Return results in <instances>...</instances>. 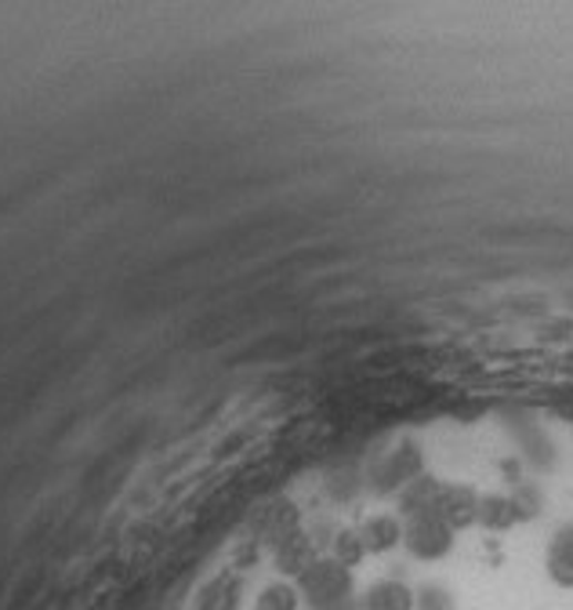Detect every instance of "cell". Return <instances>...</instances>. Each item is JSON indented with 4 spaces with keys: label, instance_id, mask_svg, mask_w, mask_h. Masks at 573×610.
Listing matches in <instances>:
<instances>
[{
    "label": "cell",
    "instance_id": "1",
    "mask_svg": "<svg viewBox=\"0 0 573 610\" xmlns=\"http://www.w3.org/2000/svg\"><path fill=\"white\" fill-rule=\"evenodd\" d=\"M298 592L312 610H342L353 603V575L337 560H312L309 570L298 578Z\"/></svg>",
    "mask_w": 573,
    "mask_h": 610
},
{
    "label": "cell",
    "instance_id": "2",
    "mask_svg": "<svg viewBox=\"0 0 573 610\" xmlns=\"http://www.w3.org/2000/svg\"><path fill=\"white\" fill-rule=\"evenodd\" d=\"M403 545L410 549L414 560L433 564V560H442V556L454 549V530L442 524L436 513H421L407 524V530H403Z\"/></svg>",
    "mask_w": 573,
    "mask_h": 610
},
{
    "label": "cell",
    "instance_id": "3",
    "mask_svg": "<svg viewBox=\"0 0 573 610\" xmlns=\"http://www.w3.org/2000/svg\"><path fill=\"white\" fill-rule=\"evenodd\" d=\"M433 513L450 530L472 527L476 524V513H479V495H476L472 487H465V484H442L439 495H436Z\"/></svg>",
    "mask_w": 573,
    "mask_h": 610
},
{
    "label": "cell",
    "instance_id": "4",
    "mask_svg": "<svg viewBox=\"0 0 573 610\" xmlns=\"http://www.w3.org/2000/svg\"><path fill=\"white\" fill-rule=\"evenodd\" d=\"M544 570L559 589H573V524H563L544 549Z\"/></svg>",
    "mask_w": 573,
    "mask_h": 610
},
{
    "label": "cell",
    "instance_id": "5",
    "mask_svg": "<svg viewBox=\"0 0 573 610\" xmlns=\"http://www.w3.org/2000/svg\"><path fill=\"white\" fill-rule=\"evenodd\" d=\"M363 610H414V589L396 578L374 581V586L363 592Z\"/></svg>",
    "mask_w": 573,
    "mask_h": 610
},
{
    "label": "cell",
    "instance_id": "6",
    "mask_svg": "<svg viewBox=\"0 0 573 610\" xmlns=\"http://www.w3.org/2000/svg\"><path fill=\"white\" fill-rule=\"evenodd\" d=\"M312 560H316V556H312V541H309V535H302V530H294V535H286L277 545V567L283 570V575L302 578Z\"/></svg>",
    "mask_w": 573,
    "mask_h": 610
},
{
    "label": "cell",
    "instance_id": "7",
    "mask_svg": "<svg viewBox=\"0 0 573 610\" xmlns=\"http://www.w3.org/2000/svg\"><path fill=\"white\" fill-rule=\"evenodd\" d=\"M356 530H360L363 549L367 552H388L403 541V524L396 520V516H374V520H367Z\"/></svg>",
    "mask_w": 573,
    "mask_h": 610
},
{
    "label": "cell",
    "instance_id": "8",
    "mask_svg": "<svg viewBox=\"0 0 573 610\" xmlns=\"http://www.w3.org/2000/svg\"><path fill=\"white\" fill-rule=\"evenodd\" d=\"M476 524L487 527V530H508L519 524V509L512 505V498H479V513H476Z\"/></svg>",
    "mask_w": 573,
    "mask_h": 610
},
{
    "label": "cell",
    "instance_id": "9",
    "mask_svg": "<svg viewBox=\"0 0 573 610\" xmlns=\"http://www.w3.org/2000/svg\"><path fill=\"white\" fill-rule=\"evenodd\" d=\"M240 603V586L232 575H218L215 581H207L197 607L200 610H237Z\"/></svg>",
    "mask_w": 573,
    "mask_h": 610
},
{
    "label": "cell",
    "instance_id": "10",
    "mask_svg": "<svg viewBox=\"0 0 573 610\" xmlns=\"http://www.w3.org/2000/svg\"><path fill=\"white\" fill-rule=\"evenodd\" d=\"M302 603V592L291 586H269L258 596V610H298Z\"/></svg>",
    "mask_w": 573,
    "mask_h": 610
},
{
    "label": "cell",
    "instance_id": "11",
    "mask_svg": "<svg viewBox=\"0 0 573 610\" xmlns=\"http://www.w3.org/2000/svg\"><path fill=\"white\" fill-rule=\"evenodd\" d=\"M363 556H367V549H363L360 530H342V535L334 538V560H337V564L353 567V564L363 560Z\"/></svg>",
    "mask_w": 573,
    "mask_h": 610
},
{
    "label": "cell",
    "instance_id": "12",
    "mask_svg": "<svg viewBox=\"0 0 573 610\" xmlns=\"http://www.w3.org/2000/svg\"><path fill=\"white\" fill-rule=\"evenodd\" d=\"M454 600H450V589L442 586H421L414 592V610H450Z\"/></svg>",
    "mask_w": 573,
    "mask_h": 610
},
{
    "label": "cell",
    "instance_id": "13",
    "mask_svg": "<svg viewBox=\"0 0 573 610\" xmlns=\"http://www.w3.org/2000/svg\"><path fill=\"white\" fill-rule=\"evenodd\" d=\"M512 505L519 509V520H530V516L541 513V490L538 487H519L512 495Z\"/></svg>",
    "mask_w": 573,
    "mask_h": 610
}]
</instances>
